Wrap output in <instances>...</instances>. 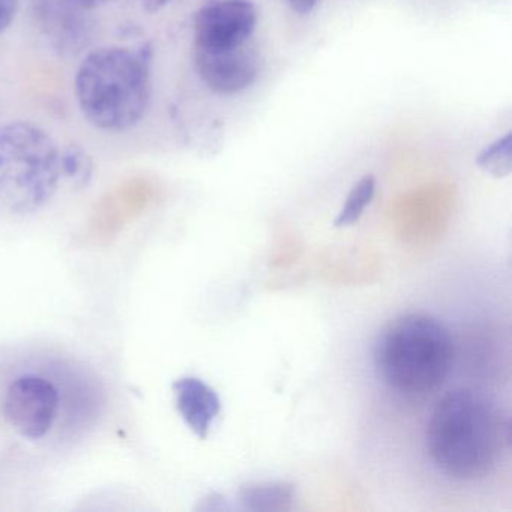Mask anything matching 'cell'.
<instances>
[{
	"label": "cell",
	"mask_w": 512,
	"mask_h": 512,
	"mask_svg": "<svg viewBox=\"0 0 512 512\" xmlns=\"http://www.w3.org/2000/svg\"><path fill=\"white\" fill-rule=\"evenodd\" d=\"M149 44L92 50L77 70V103L89 124L107 133H124L145 118L152 101Z\"/></svg>",
	"instance_id": "cell-2"
},
{
	"label": "cell",
	"mask_w": 512,
	"mask_h": 512,
	"mask_svg": "<svg viewBox=\"0 0 512 512\" xmlns=\"http://www.w3.org/2000/svg\"><path fill=\"white\" fill-rule=\"evenodd\" d=\"M176 409L185 424L199 439H206L221 412V400L215 389L199 377H182L172 385Z\"/></svg>",
	"instance_id": "cell-9"
},
{
	"label": "cell",
	"mask_w": 512,
	"mask_h": 512,
	"mask_svg": "<svg viewBox=\"0 0 512 512\" xmlns=\"http://www.w3.org/2000/svg\"><path fill=\"white\" fill-rule=\"evenodd\" d=\"M19 0H0V34H4L16 19Z\"/></svg>",
	"instance_id": "cell-14"
},
{
	"label": "cell",
	"mask_w": 512,
	"mask_h": 512,
	"mask_svg": "<svg viewBox=\"0 0 512 512\" xmlns=\"http://www.w3.org/2000/svg\"><path fill=\"white\" fill-rule=\"evenodd\" d=\"M31 8L35 25L53 52L76 56L94 41V14L83 13L64 0H31Z\"/></svg>",
	"instance_id": "cell-7"
},
{
	"label": "cell",
	"mask_w": 512,
	"mask_h": 512,
	"mask_svg": "<svg viewBox=\"0 0 512 512\" xmlns=\"http://www.w3.org/2000/svg\"><path fill=\"white\" fill-rule=\"evenodd\" d=\"M194 65L206 88L218 95L245 91L260 73V58L250 43L230 49H194Z\"/></svg>",
	"instance_id": "cell-8"
},
{
	"label": "cell",
	"mask_w": 512,
	"mask_h": 512,
	"mask_svg": "<svg viewBox=\"0 0 512 512\" xmlns=\"http://www.w3.org/2000/svg\"><path fill=\"white\" fill-rule=\"evenodd\" d=\"M140 5H142L143 10L148 11V13L154 14L158 13V11L166 8L167 5L172 2V0H139Z\"/></svg>",
	"instance_id": "cell-18"
},
{
	"label": "cell",
	"mask_w": 512,
	"mask_h": 512,
	"mask_svg": "<svg viewBox=\"0 0 512 512\" xmlns=\"http://www.w3.org/2000/svg\"><path fill=\"white\" fill-rule=\"evenodd\" d=\"M61 146L44 128L17 121L0 128V203L13 214L40 211L62 181Z\"/></svg>",
	"instance_id": "cell-4"
},
{
	"label": "cell",
	"mask_w": 512,
	"mask_h": 512,
	"mask_svg": "<svg viewBox=\"0 0 512 512\" xmlns=\"http://www.w3.org/2000/svg\"><path fill=\"white\" fill-rule=\"evenodd\" d=\"M454 362L448 329L427 314L397 317L374 346V365L383 382L407 395L430 394L443 385Z\"/></svg>",
	"instance_id": "cell-3"
},
{
	"label": "cell",
	"mask_w": 512,
	"mask_h": 512,
	"mask_svg": "<svg viewBox=\"0 0 512 512\" xmlns=\"http://www.w3.org/2000/svg\"><path fill=\"white\" fill-rule=\"evenodd\" d=\"M59 412V392L44 377L26 374L11 383L5 397L8 422L26 439L46 436Z\"/></svg>",
	"instance_id": "cell-5"
},
{
	"label": "cell",
	"mask_w": 512,
	"mask_h": 512,
	"mask_svg": "<svg viewBox=\"0 0 512 512\" xmlns=\"http://www.w3.org/2000/svg\"><path fill=\"white\" fill-rule=\"evenodd\" d=\"M62 181L73 188H86L94 178L95 164L83 146L70 145L61 151Z\"/></svg>",
	"instance_id": "cell-11"
},
{
	"label": "cell",
	"mask_w": 512,
	"mask_h": 512,
	"mask_svg": "<svg viewBox=\"0 0 512 512\" xmlns=\"http://www.w3.org/2000/svg\"><path fill=\"white\" fill-rule=\"evenodd\" d=\"M320 0H287V4L292 8L295 13L301 14V16H307V14L313 13L314 8L319 5Z\"/></svg>",
	"instance_id": "cell-16"
},
{
	"label": "cell",
	"mask_w": 512,
	"mask_h": 512,
	"mask_svg": "<svg viewBox=\"0 0 512 512\" xmlns=\"http://www.w3.org/2000/svg\"><path fill=\"white\" fill-rule=\"evenodd\" d=\"M511 443V421L497 401L475 389L440 398L425 428L434 466L455 481L490 475Z\"/></svg>",
	"instance_id": "cell-1"
},
{
	"label": "cell",
	"mask_w": 512,
	"mask_h": 512,
	"mask_svg": "<svg viewBox=\"0 0 512 512\" xmlns=\"http://www.w3.org/2000/svg\"><path fill=\"white\" fill-rule=\"evenodd\" d=\"M374 194H376V178L373 175H367L359 179L355 187L350 190L340 214L335 218L334 226L349 227L358 223L373 200Z\"/></svg>",
	"instance_id": "cell-12"
},
{
	"label": "cell",
	"mask_w": 512,
	"mask_h": 512,
	"mask_svg": "<svg viewBox=\"0 0 512 512\" xmlns=\"http://www.w3.org/2000/svg\"><path fill=\"white\" fill-rule=\"evenodd\" d=\"M257 19L251 0H211L194 17V49H230L250 43Z\"/></svg>",
	"instance_id": "cell-6"
},
{
	"label": "cell",
	"mask_w": 512,
	"mask_h": 512,
	"mask_svg": "<svg viewBox=\"0 0 512 512\" xmlns=\"http://www.w3.org/2000/svg\"><path fill=\"white\" fill-rule=\"evenodd\" d=\"M295 484L287 481L244 482L239 499L248 511L286 512L295 503Z\"/></svg>",
	"instance_id": "cell-10"
},
{
	"label": "cell",
	"mask_w": 512,
	"mask_h": 512,
	"mask_svg": "<svg viewBox=\"0 0 512 512\" xmlns=\"http://www.w3.org/2000/svg\"><path fill=\"white\" fill-rule=\"evenodd\" d=\"M64 2L77 8V10L83 11V13L95 14L101 8L106 7L110 0H64Z\"/></svg>",
	"instance_id": "cell-15"
},
{
	"label": "cell",
	"mask_w": 512,
	"mask_h": 512,
	"mask_svg": "<svg viewBox=\"0 0 512 512\" xmlns=\"http://www.w3.org/2000/svg\"><path fill=\"white\" fill-rule=\"evenodd\" d=\"M476 166L493 178H506L512 170V133L497 139L482 149L476 157Z\"/></svg>",
	"instance_id": "cell-13"
},
{
	"label": "cell",
	"mask_w": 512,
	"mask_h": 512,
	"mask_svg": "<svg viewBox=\"0 0 512 512\" xmlns=\"http://www.w3.org/2000/svg\"><path fill=\"white\" fill-rule=\"evenodd\" d=\"M199 508L205 509V511H220V509H227L229 506L226 505V499L223 496L212 493L206 499H203V505H200Z\"/></svg>",
	"instance_id": "cell-17"
}]
</instances>
